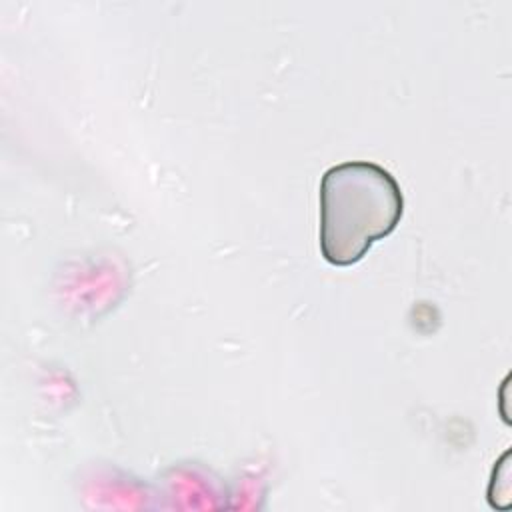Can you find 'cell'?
<instances>
[{
    "mask_svg": "<svg viewBox=\"0 0 512 512\" xmlns=\"http://www.w3.org/2000/svg\"><path fill=\"white\" fill-rule=\"evenodd\" d=\"M404 214L396 178L380 164L350 160L320 180V252L332 266L360 262L374 242L390 236Z\"/></svg>",
    "mask_w": 512,
    "mask_h": 512,
    "instance_id": "1",
    "label": "cell"
}]
</instances>
